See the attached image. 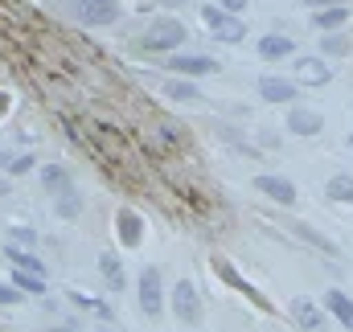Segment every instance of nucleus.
Returning a JSON list of instances; mask_svg holds the SVG:
<instances>
[{
	"mask_svg": "<svg viewBox=\"0 0 353 332\" xmlns=\"http://www.w3.org/2000/svg\"><path fill=\"white\" fill-rule=\"evenodd\" d=\"M165 94H169V98H181V103H197V98H201V90L189 83V79H169V83H165Z\"/></svg>",
	"mask_w": 353,
	"mask_h": 332,
	"instance_id": "412c9836",
	"label": "nucleus"
},
{
	"mask_svg": "<svg viewBox=\"0 0 353 332\" xmlns=\"http://www.w3.org/2000/svg\"><path fill=\"white\" fill-rule=\"evenodd\" d=\"M321 304H325V312H329L333 320H341V324L353 332V300L345 295V291H341V287H329Z\"/></svg>",
	"mask_w": 353,
	"mask_h": 332,
	"instance_id": "ddd939ff",
	"label": "nucleus"
},
{
	"mask_svg": "<svg viewBox=\"0 0 353 332\" xmlns=\"http://www.w3.org/2000/svg\"><path fill=\"white\" fill-rule=\"evenodd\" d=\"M222 8L234 12V17H243V12H247V0H222Z\"/></svg>",
	"mask_w": 353,
	"mask_h": 332,
	"instance_id": "cd10ccee",
	"label": "nucleus"
},
{
	"mask_svg": "<svg viewBox=\"0 0 353 332\" xmlns=\"http://www.w3.org/2000/svg\"><path fill=\"white\" fill-rule=\"evenodd\" d=\"M25 300V291L21 287H12V283H0V308H17Z\"/></svg>",
	"mask_w": 353,
	"mask_h": 332,
	"instance_id": "a878e982",
	"label": "nucleus"
},
{
	"mask_svg": "<svg viewBox=\"0 0 353 332\" xmlns=\"http://www.w3.org/2000/svg\"><path fill=\"white\" fill-rule=\"evenodd\" d=\"M259 94H263V103H292L300 90L292 79H279V74H263L259 79Z\"/></svg>",
	"mask_w": 353,
	"mask_h": 332,
	"instance_id": "9b49d317",
	"label": "nucleus"
},
{
	"mask_svg": "<svg viewBox=\"0 0 353 332\" xmlns=\"http://www.w3.org/2000/svg\"><path fill=\"white\" fill-rule=\"evenodd\" d=\"M288 312H292V320L300 324V332H329V312H325V304H316V300L296 295Z\"/></svg>",
	"mask_w": 353,
	"mask_h": 332,
	"instance_id": "20e7f679",
	"label": "nucleus"
},
{
	"mask_svg": "<svg viewBox=\"0 0 353 332\" xmlns=\"http://www.w3.org/2000/svg\"><path fill=\"white\" fill-rule=\"evenodd\" d=\"M8 234H12L17 242H25V247H29V242H37V230H29V226H8Z\"/></svg>",
	"mask_w": 353,
	"mask_h": 332,
	"instance_id": "bb28decb",
	"label": "nucleus"
},
{
	"mask_svg": "<svg viewBox=\"0 0 353 332\" xmlns=\"http://www.w3.org/2000/svg\"><path fill=\"white\" fill-rule=\"evenodd\" d=\"M333 79V70L321 58H296V83L300 86H325Z\"/></svg>",
	"mask_w": 353,
	"mask_h": 332,
	"instance_id": "f8f14e48",
	"label": "nucleus"
},
{
	"mask_svg": "<svg viewBox=\"0 0 353 332\" xmlns=\"http://www.w3.org/2000/svg\"><path fill=\"white\" fill-rule=\"evenodd\" d=\"M321 127H325L321 111H312V107H292L288 111V132L292 136H321Z\"/></svg>",
	"mask_w": 353,
	"mask_h": 332,
	"instance_id": "6e6552de",
	"label": "nucleus"
},
{
	"mask_svg": "<svg viewBox=\"0 0 353 332\" xmlns=\"http://www.w3.org/2000/svg\"><path fill=\"white\" fill-rule=\"evenodd\" d=\"M0 193H8V185H4V180H0Z\"/></svg>",
	"mask_w": 353,
	"mask_h": 332,
	"instance_id": "2f4dec72",
	"label": "nucleus"
},
{
	"mask_svg": "<svg viewBox=\"0 0 353 332\" xmlns=\"http://www.w3.org/2000/svg\"><path fill=\"white\" fill-rule=\"evenodd\" d=\"M99 271H103V279L111 283V291H123L128 275H123V262H119L115 254H99Z\"/></svg>",
	"mask_w": 353,
	"mask_h": 332,
	"instance_id": "f3484780",
	"label": "nucleus"
},
{
	"mask_svg": "<svg viewBox=\"0 0 353 332\" xmlns=\"http://www.w3.org/2000/svg\"><path fill=\"white\" fill-rule=\"evenodd\" d=\"M41 189H46L50 197L70 193V189H74V185H70V168H66V165H46V168H41Z\"/></svg>",
	"mask_w": 353,
	"mask_h": 332,
	"instance_id": "4468645a",
	"label": "nucleus"
},
{
	"mask_svg": "<svg viewBox=\"0 0 353 332\" xmlns=\"http://www.w3.org/2000/svg\"><path fill=\"white\" fill-rule=\"evenodd\" d=\"M50 332H83V329H70V324H54Z\"/></svg>",
	"mask_w": 353,
	"mask_h": 332,
	"instance_id": "7c9ffc66",
	"label": "nucleus"
},
{
	"mask_svg": "<svg viewBox=\"0 0 353 332\" xmlns=\"http://www.w3.org/2000/svg\"><path fill=\"white\" fill-rule=\"evenodd\" d=\"M201 25L218 37V41H226V45H239L243 37H247V25H243V17H234V12H226L222 4H201Z\"/></svg>",
	"mask_w": 353,
	"mask_h": 332,
	"instance_id": "f03ea898",
	"label": "nucleus"
},
{
	"mask_svg": "<svg viewBox=\"0 0 353 332\" xmlns=\"http://www.w3.org/2000/svg\"><path fill=\"white\" fill-rule=\"evenodd\" d=\"M308 8H333V4H350V0H304Z\"/></svg>",
	"mask_w": 353,
	"mask_h": 332,
	"instance_id": "c85d7f7f",
	"label": "nucleus"
},
{
	"mask_svg": "<svg viewBox=\"0 0 353 332\" xmlns=\"http://www.w3.org/2000/svg\"><path fill=\"white\" fill-rule=\"evenodd\" d=\"M12 287H21L25 295H46V279L37 271H17L12 267Z\"/></svg>",
	"mask_w": 353,
	"mask_h": 332,
	"instance_id": "6ab92c4d",
	"label": "nucleus"
},
{
	"mask_svg": "<svg viewBox=\"0 0 353 332\" xmlns=\"http://www.w3.org/2000/svg\"><path fill=\"white\" fill-rule=\"evenodd\" d=\"M4 258H8V262H12V267H17V271H37V275H41V271H46V267H41V258H33V254H29V250L12 247V242H8V250H4Z\"/></svg>",
	"mask_w": 353,
	"mask_h": 332,
	"instance_id": "aec40b11",
	"label": "nucleus"
},
{
	"mask_svg": "<svg viewBox=\"0 0 353 332\" xmlns=\"http://www.w3.org/2000/svg\"><path fill=\"white\" fill-rule=\"evenodd\" d=\"M218 271H222V275H226V279H230V287H239V291H243V295H251V300H255V304H259V308H263V295H259V291H255V287H251V283H247V279H243V275H239V271H234V267H230V262H218Z\"/></svg>",
	"mask_w": 353,
	"mask_h": 332,
	"instance_id": "4be33fe9",
	"label": "nucleus"
},
{
	"mask_svg": "<svg viewBox=\"0 0 353 332\" xmlns=\"http://www.w3.org/2000/svg\"><path fill=\"white\" fill-rule=\"evenodd\" d=\"M325 193H329V201H345V205H353V176H350V172H337V176H329Z\"/></svg>",
	"mask_w": 353,
	"mask_h": 332,
	"instance_id": "a211bd4d",
	"label": "nucleus"
},
{
	"mask_svg": "<svg viewBox=\"0 0 353 332\" xmlns=\"http://www.w3.org/2000/svg\"><path fill=\"white\" fill-rule=\"evenodd\" d=\"M185 25L176 21V17H157L148 29H144V37H140V45L148 50V54H176V45H185Z\"/></svg>",
	"mask_w": 353,
	"mask_h": 332,
	"instance_id": "f257e3e1",
	"label": "nucleus"
},
{
	"mask_svg": "<svg viewBox=\"0 0 353 332\" xmlns=\"http://www.w3.org/2000/svg\"><path fill=\"white\" fill-rule=\"evenodd\" d=\"M70 12L90 29H103L119 21V0H70Z\"/></svg>",
	"mask_w": 353,
	"mask_h": 332,
	"instance_id": "7ed1b4c3",
	"label": "nucleus"
},
{
	"mask_svg": "<svg viewBox=\"0 0 353 332\" xmlns=\"http://www.w3.org/2000/svg\"><path fill=\"white\" fill-rule=\"evenodd\" d=\"M58 201V218H79L83 214V197L70 189V193H62V197H54Z\"/></svg>",
	"mask_w": 353,
	"mask_h": 332,
	"instance_id": "b1692460",
	"label": "nucleus"
},
{
	"mask_svg": "<svg viewBox=\"0 0 353 332\" xmlns=\"http://www.w3.org/2000/svg\"><path fill=\"white\" fill-rule=\"evenodd\" d=\"M350 148H353V136H350Z\"/></svg>",
	"mask_w": 353,
	"mask_h": 332,
	"instance_id": "473e14b6",
	"label": "nucleus"
},
{
	"mask_svg": "<svg viewBox=\"0 0 353 332\" xmlns=\"http://www.w3.org/2000/svg\"><path fill=\"white\" fill-rule=\"evenodd\" d=\"M136 295H140V312H144V316H152V320H157V316L165 312V295H161V271H157V267H144Z\"/></svg>",
	"mask_w": 353,
	"mask_h": 332,
	"instance_id": "39448f33",
	"label": "nucleus"
},
{
	"mask_svg": "<svg viewBox=\"0 0 353 332\" xmlns=\"http://www.w3.org/2000/svg\"><path fill=\"white\" fill-rule=\"evenodd\" d=\"M321 50H325L329 58H345V54H350V37H345V33H325Z\"/></svg>",
	"mask_w": 353,
	"mask_h": 332,
	"instance_id": "5701e85b",
	"label": "nucleus"
},
{
	"mask_svg": "<svg viewBox=\"0 0 353 332\" xmlns=\"http://www.w3.org/2000/svg\"><path fill=\"white\" fill-rule=\"evenodd\" d=\"M157 4H165V8H181L185 0H157Z\"/></svg>",
	"mask_w": 353,
	"mask_h": 332,
	"instance_id": "c756f323",
	"label": "nucleus"
},
{
	"mask_svg": "<svg viewBox=\"0 0 353 332\" xmlns=\"http://www.w3.org/2000/svg\"><path fill=\"white\" fill-rule=\"evenodd\" d=\"M119 238H123V247H140V238H144V222L132 209H119Z\"/></svg>",
	"mask_w": 353,
	"mask_h": 332,
	"instance_id": "dca6fc26",
	"label": "nucleus"
},
{
	"mask_svg": "<svg viewBox=\"0 0 353 332\" xmlns=\"http://www.w3.org/2000/svg\"><path fill=\"white\" fill-rule=\"evenodd\" d=\"M173 316L181 324H201V295L189 279H181L173 287Z\"/></svg>",
	"mask_w": 353,
	"mask_h": 332,
	"instance_id": "423d86ee",
	"label": "nucleus"
},
{
	"mask_svg": "<svg viewBox=\"0 0 353 332\" xmlns=\"http://www.w3.org/2000/svg\"><path fill=\"white\" fill-rule=\"evenodd\" d=\"M345 21H350V4H333V8H316L312 12V25L325 29V33H337Z\"/></svg>",
	"mask_w": 353,
	"mask_h": 332,
	"instance_id": "2eb2a0df",
	"label": "nucleus"
},
{
	"mask_svg": "<svg viewBox=\"0 0 353 332\" xmlns=\"http://www.w3.org/2000/svg\"><path fill=\"white\" fill-rule=\"evenodd\" d=\"M255 189H259L263 197H271V201H279V205H296V185H292L288 176L263 172V176H255Z\"/></svg>",
	"mask_w": 353,
	"mask_h": 332,
	"instance_id": "1a4fd4ad",
	"label": "nucleus"
},
{
	"mask_svg": "<svg viewBox=\"0 0 353 332\" xmlns=\"http://www.w3.org/2000/svg\"><path fill=\"white\" fill-rule=\"evenodd\" d=\"M255 50H259V58H263V62H283V58H292V54H296V41H292L288 33H263Z\"/></svg>",
	"mask_w": 353,
	"mask_h": 332,
	"instance_id": "9d476101",
	"label": "nucleus"
},
{
	"mask_svg": "<svg viewBox=\"0 0 353 332\" xmlns=\"http://www.w3.org/2000/svg\"><path fill=\"white\" fill-rule=\"evenodd\" d=\"M169 70L181 79H197V74H218V62L214 58H201V54H173L169 58Z\"/></svg>",
	"mask_w": 353,
	"mask_h": 332,
	"instance_id": "0eeeda50",
	"label": "nucleus"
},
{
	"mask_svg": "<svg viewBox=\"0 0 353 332\" xmlns=\"http://www.w3.org/2000/svg\"><path fill=\"white\" fill-rule=\"evenodd\" d=\"M0 165H4V172L21 176V172H29V168L37 165V160H33V156H0Z\"/></svg>",
	"mask_w": 353,
	"mask_h": 332,
	"instance_id": "393cba45",
	"label": "nucleus"
}]
</instances>
